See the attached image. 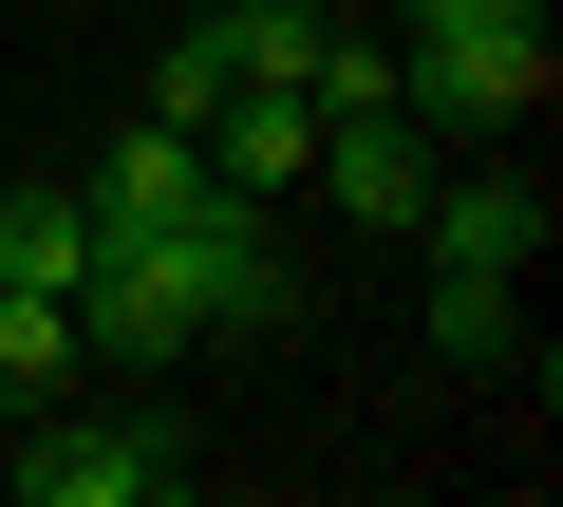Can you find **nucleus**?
I'll return each mask as SVG.
<instances>
[{
	"label": "nucleus",
	"mask_w": 563,
	"mask_h": 507,
	"mask_svg": "<svg viewBox=\"0 0 563 507\" xmlns=\"http://www.w3.org/2000/svg\"><path fill=\"white\" fill-rule=\"evenodd\" d=\"M0 283H38V301L95 283V188H76V169H57V188H0Z\"/></svg>",
	"instance_id": "nucleus-6"
},
{
	"label": "nucleus",
	"mask_w": 563,
	"mask_h": 507,
	"mask_svg": "<svg viewBox=\"0 0 563 507\" xmlns=\"http://www.w3.org/2000/svg\"><path fill=\"white\" fill-rule=\"evenodd\" d=\"M207 169H225V188H301V169H320V95H301V76H225Z\"/></svg>",
	"instance_id": "nucleus-4"
},
{
	"label": "nucleus",
	"mask_w": 563,
	"mask_h": 507,
	"mask_svg": "<svg viewBox=\"0 0 563 507\" xmlns=\"http://www.w3.org/2000/svg\"><path fill=\"white\" fill-rule=\"evenodd\" d=\"M151 113H169V132H207V113H225V38H207V20L151 57Z\"/></svg>",
	"instance_id": "nucleus-9"
},
{
	"label": "nucleus",
	"mask_w": 563,
	"mask_h": 507,
	"mask_svg": "<svg viewBox=\"0 0 563 507\" xmlns=\"http://www.w3.org/2000/svg\"><path fill=\"white\" fill-rule=\"evenodd\" d=\"M0 488H20V507H169L188 488V432L169 414H57L38 395V432L0 451Z\"/></svg>",
	"instance_id": "nucleus-2"
},
{
	"label": "nucleus",
	"mask_w": 563,
	"mask_h": 507,
	"mask_svg": "<svg viewBox=\"0 0 563 507\" xmlns=\"http://www.w3.org/2000/svg\"><path fill=\"white\" fill-rule=\"evenodd\" d=\"M507 301H526V283H451V264H432V339H451V357H507Z\"/></svg>",
	"instance_id": "nucleus-10"
},
{
	"label": "nucleus",
	"mask_w": 563,
	"mask_h": 507,
	"mask_svg": "<svg viewBox=\"0 0 563 507\" xmlns=\"http://www.w3.org/2000/svg\"><path fill=\"white\" fill-rule=\"evenodd\" d=\"M301 283H282V244H263V188H188L169 225H95V283H76V339L95 357H188V339H244L282 320Z\"/></svg>",
	"instance_id": "nucleus-1"
},
{
	"label": "nucleus",
	"mask_w": 563,
	"mask_h": 507,
	"mask_svg": "<svg viewBox=\"0 0 563 507\" xmlns=\"http://www.w3.org/2000/svg\"><path fill=\"white\" fill-rule=\"evenodd\" d=\"M76 188H95V225H169V207L207 188V132H169V113H132V132H113V151H95Z\"/></svg>",
	"instance_id": "nucleus-5"
},
{
	"label": "nucleus",
	"mask_w": 563,
	"mask_h": 507,
	"mask_svg": "<svg viewBox=\"0 0 563 507\" xmlns=\"http://www.w3.org/2000/svg\"><path fill=\"white\" fill-rule=\"evenodd\" d=\"M320 20H339V0H225L207 38H225V76H301V57H320Z\"/></svg>",
	"instance_id": "nucleus-8"
},
{
	"label": "nucleus",
	"mask_w": 563,
	"mask_h": 507,
	"mask_svg": "<svg viewBox=\"0 0 563 507\" xmlns=\"http://www.w3.org/2000/svg\"><path fill=\"white\" fill-rule=\"evenodd\" d=\"M76 301H38V283H0V414H38V395H76Z\"/></svg>",
	"instance_id": "nucleus-7"
},
{
	"label": "nucleus",
	"mask_w": 563,
	"mask_h": 507,
	"mask_svg": "<svg viewBox=\"0 0 563 507\" xmlns=\"http://www.w3.org/2000/svg\"><path fill=\"white\" fill-rule=\"evenodd\" d=\"M413 244H432L451 283H526V264H544V188H526L507 151H470V169H432V207H413Z\"/></svg>",
	"instance_id": "nucleus-3"
}]
</instances>
